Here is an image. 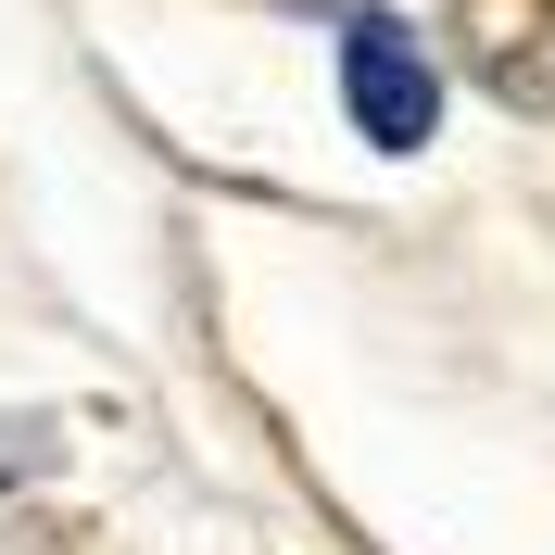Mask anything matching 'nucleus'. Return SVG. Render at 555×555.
<instances>
[{
  "label": "nucleus",
  "mask_w": 555,
  "mask_h": 555,
  "mask_svg": "<svg viewBox=\"0 0 555 555\" xmlns=\"http://www.w3.org/2000/svg\"><path fill=\"white\" fill-rule=\"evenodd\" d=\"M341 102H353V139H366V152H429L442 76H429V51L391 26V13H353L341 26Z\"/></svg>",
  "instance_id": "obj_1"
},
{
  "label": "nucleus",
  "mask_w": 555,
  "mask_h": 555,
  "mask_svg": "<svg viewBox=\"0 0 555 555\" xmlns=\"http://www.w3.org/2000/svg\"><path fill=\"white\" fill-rule=\"evenodd\" d=\"M454 51L518 114H555V0H454Z\"/></svg>",
  "instance_id": "obj_2"
}]
</instances>
